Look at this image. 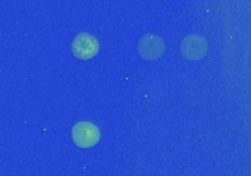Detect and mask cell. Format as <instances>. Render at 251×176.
I'll use <instances>...</instances> for the list:
<instances>
[{
	"label": "cell",
	"instance_id": "6da1fadb",
	"mask_svg": "<svg viewBox=\"0 0 251 176\" xmlns=\"http://www.w3.org/2000/svg\"><path fill=\"white\" fill-rule=\"evenodd\" d=\"M72 140L81 149H91L100 141V129L91 122L81 121L72 128Z\"/></svg>",
	"mask_w": 251,
	"mask_h": 176
},
{
	"label": "cell",
	"instance_id": "7a4b0ae2",
	"mask_svg": "<svg viewBox=\"0 0 251 176\" xmlns=\"http://www.w3.org/2000/svg\"><path fill=\"white\" fill-rule=\"evenodd\" d=\"M100 50V44L96 37L88 32H81L72 40V53L75 57L88 60L93 59Z\"/></svg>",
	"mask_w": 251,
	"mask_h": 176
},
{
	"label": "cell",
	"instance_id": "3957f363",
	"mask_svg": "<svg viewBox=\"0 0 251 176\" xmlns=\"http://www.w3.org/2000/svg\"><path fill=\"white\" fill-rule=\"evenodd\" d=\"M138 53L147 60H156L165 53V41L154 34H146L138 43Z\"/></svg>",
	"mask_w": 251,
	"mask_h": 176
},
{
	"label": "cell",
	"instance_id": "277c9868",
	"mask_svg": "<svg viewBox=\"0 0 251 176\" xmlns=\"http://www.w3.org/2000/svg\"><path fill=\"white\" fill-rule=\"evenodd\" d=\"M181 53L188 60H200L207 53V43L203 37L191 34L184 38L181 46Z\"/></svg>",
	"mask_w": 251,
	"mask_h": 176
}]
</instances>
